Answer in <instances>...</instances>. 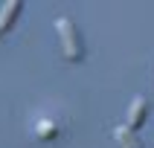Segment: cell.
<instances>
[{
    "label": "cell",
    "instance_id": "obj_5",
    "mask_svg": "<svg viewBox=\"0 0 154 148\" xmlns=\"http://www.w3.org/2000/svg\"><path fill=\"white\" fill-rule=\"evenodd\" d=\"M55 134H58L55 122H50V119H41V122H38V137H41V139H52Z\"/></svg>",
    "mask_w": 154,
    "mask_h": 148
},
{
    "label": "cell",
    "instance_id": "obj_3",
    "mask_svg": "<svg viewBox=\"0 0 154 148\" xmlns=\"http://www.w3.org/2000/svg\"><path fill=\"white\" fill-rule=\"evenodd\" d=\"M20 9H23V3L20 0H9V3H3V9H0V38L15 26L17 15H20Z\"/></svg>",
    "mask_w": 154,
    "mask_h": 148
},
{
    "label": "cell",
    "instance_id": "obj_4",
    "mask_svg": "<svg viewBox=\"0 0 154 148\" xmlns=\"http://www.w3.org/2000/svg\"><path fill=\"white\" fill-rule=\"evenodd\" d=\"M113 139H116V145H119V148H143L140 137L128 128V125H119V128L113 131Z\"/></svg>",
    "mask_w": 154,
    "mask_h": 148
},
{
    "label": "cell",
    "instance_id": "obj_1",
    "mask_svg": "<svg viewBox=\"0 0 154 148\" xmlns=\"http://www.w3.org/2000/svg\"><path fill=\"white\" fill-rule=\"evenodd\" d=\"M55 29H58V41H61V52L67 61H82L85 58V38L79 35V26L73 23V17H58L55 20Z\"/></svg>",
    "mask_w": 154,
    "mask_h": 148
},
{
    "label": "cell",
    "instance_id": "obj_2",
    "mask_svg": "<svg viewBox=\"0 0 154 148\" xmlns=\"http://www.w3.org/2000/svg\"><path fill=\"white\" fill-rule=\"evenodd\" d=\"M146 116H148V102H146V96H137V99L131 102V107H128V128L137 134V131L143 128Z\"/></svg>",
    "mask_w": 154,
    "mask_h": 148
}]
</instances>
